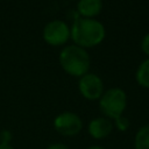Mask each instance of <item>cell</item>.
<instances>
[{
	"label": "cell",
	"instance_id": "6da1fadb",
	"mask_svg": "<svg viewBox=\"0 0 149 149\" xmlns=\"http://www.w3.org/2000/svg\"><path fill=\"white\" fill-rule=\"evenodd\" d=\"M106 35L104 24L94 19H86L77 15L70 27V37L76 45L86 48H93L100 44Z\"/></svg>",
	"mask_w": 149,
	"mask_h": 149
},
{
	"label": "cell",
	"instance_id": "7a4b0ae2",
	"mask_svg": "<svg viewBox=\"0 0 149 149\" xmlns=\"http://www.w3.org/2000/svg\"><path fill=\"white\" fill-rule=\"evenodd\" d=\"M59 64L68 74L80 78L88 72L91 59L86 49L71 44L61 50Z\"/></svg>",
	"mask_w": 149,
	"mask_h": 149
},
{
	"label": "cell",
	"instance_id": "3957f363",
	"mask_svg": "<svg viewBox=\"0 0 149 149\" xmlns=\"http://www.w3.org/2000/svg\"><path fill=\"white\" fill-rule=\"evenodd\" d=\"M127 107V94L120 87H112L104 91L99 99V108L102 116L114 120L121 115Z\"/></svg>",
	"mask_w": 149,
	"mask_h": 149
},
{
	"label": "cell",
	"instance_id": "277c9868",
	"mask_svg": "<svg viewBox=\"0 0 149 149\" xmlns=\"http://www.w3.org/2000/svg\"><path fill=\"white\" fill-rule=\"evenodd\" d=\"M55 130L65 137H73L83 129V120L74 112H62L54 119Z\"/></svg>",
	"mask_w": 149,
	"mask_h": 149
},
{
	"label": "cell",
	"instance_id": "5b68a950",
	"mask_svg": "<svg viewBox=\"0 0 149 149\" xmlns=\"http://www.w3.org/2000/svg\"><path fill=\"white\" fill-rule=\"evenodd\" d=\"M42 37L51 47L63 45L70 38V27L62 20H52L44 26Z\"/></svg>",
	"mask_w": 149,
	"mask_h": 149
},
{
	"label": "cell",
	"instance_id": "8992f818",
	"mask_svg": "<svg viewBox=\"0 0 149 149\" xmlns=\"http://www.w3.org/2000/svg\"><path fill=\"white\" fill-rule=\"evenodd\" d=\"M78 90L85 99L91 101L99 100L104 93V83L98 74L87 72L79 78Z\"/></svg>",
	"mask_w": 149,
	"mask_h": 149
},
{
	"label": "cell",
	"instance_id": "52a82bcc",
	"mask_svg": "<svg viewBox=\"0 0 149 149\" xmlns=\"http://www.w3.org/2000/svg\"><path fill=\"white\" fill-rule=\"evenodd\" d=\"M113 121L106 116L93 118L87 125L88 135L94 140H104L108 137L113 132Z\"/></svg>",
	"mask_w": 149,
	"mask_h": 149
},
{
	"label": "cell",
	"instance_id": "ba28073f",
	"mask_svg": "<svg viewBox=\"0 0 149 149\" xmlns=\"http://www.w3.org/2000/svg\"><path fill=\"white\" fill-rule=\"evenodd\" d=\"M102 9L101 0H79L77 3L78 15L86 19H93L99 15Z\"/></svg>",
	"mask_w": 149,
	"mask_h": 149
},
{
	"label": "cell",
	"instance_id": "9c48e42d",
	"mask_svg": "<svg viewBox=\"0 0 149 149\" xmlns=\"http://www.w3.org/2000/svg\"><path fill=\"white\" fill-rule=\"evenodd\" d=\"M134 149H149V123L137 129L134 137Z\"/></svg>",
	"mask_w": 149,
	"mask_h": 149
},
{
	"label": "cell",
	"instance_id": "30bf717a",
	"mask_svg": "<svg viewBox=\"0 0 149 149\" xmlns=\"http://www.w3.org/2000/svg\"><path fill=\"white\" fill-rule=\"evenodd\" d=\"M135 79L140 86L149 88V57L140 63L135 72Z\"/></svg>",
	"mask_w": 149,
	"mask_h": 149
},
{
	"label": "cell",
	"instance_id": "8fae6325",
	"mask_svg": "<svg viewBox=\"0 0 149 149\" xmlns=\"http://www.w3.org/2000/svg\"><path fill=\"white\" fill-rule=\"evenodd\" d=\"M113 126L119 130V132H126L129 129V126H130V121L127 116L125 115H121L116 119L113 120Z\"/></svg>",
	"mask_w": 149,
	"mask_h": 149
},
{
	"label": "cell",
	"instance_id": "7c38bea8",
	"mask_svg": "<svg viewBox=\"0 0 149 149\" xmlns=\"http://www.w3.org/2000/svg\"><path fill=\"white\" fill-rule=\"evenodd\" d=\"M13 139V134L8 129H2L0 132V143H10Z\"/></svg>",
	"mask_w": 149,
	"mask_h": 149
},
{
	"label": "cell",
	"instance_id": "4fadbf2b",
	"mask_svg": "<svg viewBox=\"0 0 149 149\" xmlns=\"http://www.w3.org/2000/svg\"><path fill=\"white\" fill-rule=\"evenodd\" d=\"M141 50L144 55L149 56V33L146 34L141 40Z\"/></svg>",
	"mask_w": 149,
	"mask_h": 149
},
{
	"label": "cell",
	"instance_id": "5bb4252c",
	"mask_svg": "<svg viewBox=\"0 0 149 149\" xmlns=\"http://www.w3.org/2000/svg\"><path fill=\"white\" fill-rule=\"evenodd\" d=\"M45 149H70V147L62 142H54V143H50Z\"/></svg>",
	"mask_w": 149,
	"mask_h": 149
},
{
	"label": "cell",
	"instance_id": "9a60e30c",
	"mask_svg": "<svg viewBox=\"0 0 149 149\" xmlns=\"http://www.w3.org/2000/svg\"><path fill=\"white\" fill-rule=\"evenodd\" d=\"M0 149H14L10 143H0Z\"/></svg>",
	"mask_w": 149,
	"mask_h": 149
},
{
	"label": "cell",
	"instance_id": "2e32d148",
	"mask_svg": "<svg viewBox=\"0 0 149 149\" xmlns=\"http://www.w3.org/2000/svg\"><path fill=\"white\" fill-rule=\"evenodd\" d=\"M86 149H106V148H104L101 146H91V147H88Z\"/></svg>",
	"mask_w": 149,
	"mask_h": 149
}]
</instances>
